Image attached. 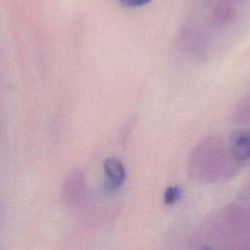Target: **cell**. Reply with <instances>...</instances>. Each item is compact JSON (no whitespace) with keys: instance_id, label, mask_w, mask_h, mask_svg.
Returning <instances> with one entry per match:
<instances>
[{"instance_id":"6da1fadb","label":"cell","mask_w":250,"mask_h":250,"mask_svg":"<svg viewBox=\"0 0 250 250\" xmlns=\"http://www.w3.org/2000/svg\"><path fill=\"white\" fill-rule=\"evenodd\" d=\"M105 173V188L115 189L121 186L126 177V172L122 162L116 157H108L104 161Z\"/></svg>"},{"instance_id":"7a4b0ae2","label":"cell","mask_w":250,"mask_h":250,"mask_svg":"<svg viewBox=\"0 0 250 250\" xmlns=\"http://www.w3.org/2000/svg\"><path fill=\"white\" fill-rule=\"evenodd\" d=\"M231 152L236 160L241 161L250 158V133H242L235 138Z\"/></svg>"},{"instance_id":"3957f363","label":"cell","mask_w":250,"mask_h":250,"mask_svg":"<svg viewBox=\"0 0 250 250\" xmlns=\"http://www.w3.org/2000/svg\"><path fill=\"white\" fill-rule=\"evenodd\" d=\"M235 121L239 124L250 123V98L242 101L235 111Z\"/></svg>"},{"instance_id":"277c9868","label":"cell","mask_w":250,"mask_h":250,"mask_svg":"<svg viewBox=\"0 0 250 250\" xmlns=\"http://www.w3.org/2000/svg\"><path fill=\"white\" fill-rule=\"evenodd\" d=\"M181 196V189L179 187L174 186V187H169L166 188L164 195H163V201L166 204H173Z\"/></svg>"},{"instance_id":"5b68a950","label":"cell","mask_w":250,"mask_h":250,"mask_svg":"<svg viewBox=\"0 0 250 250\" xmlns=\"http://www.w3.org/2000/svg\"><path fill=\"white\" fill-rule=\"evenodd\" d=\"M151 0H118V2L128 8H137L144 5H146Z\"/></svg>"},{"instance_id":"8992f818","label":"cell","mask_w":250,"mask_h":250,"mask_svg":"<svg viewBox=\"0 0 250 250\" xmlns=\"http://www.w3.org/2000/svg\"><path fill=\"white\" fill-rule=\"evenodd\" d=\"M200 250H214V249H212V248L209 247V246H203V247L200 248Z\"/></svg>"}]
</instances>
